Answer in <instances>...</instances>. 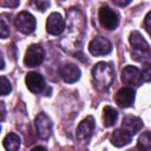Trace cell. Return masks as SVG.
Segmentation results:
<instances>
[{"mask_svg":"<svg viewBox=\"0 0 151 151\" xmlns=\"http://www.w3.org/2000/svg\"><path fill=\"white\" fill-rule=\"evenodd\" d=\"M92 77L98 90L106 91L114 80V71L111 64L100 61L92 68Z\"/></svg>","mask_w":151,"mask_h":151,"instance_id":"6da1fadb","label":"cell"},{"mask_svg":"<svg viewBox=\"0 0 151 151\" xmlns=\"http://www.w3.org/2000/svg\"><path fill=\"white\" fill-rule=\"evenodd\" d=\"M129 41L133 48V58L137 59V57L139 58V61H145L150 59V45L147 44V41L143 38V35L138 32V31H132L129 38Z\"/></svg>","mask_w":151,"mask_h":151,"instance_id":"7a4b0ae2","label":"cell"},{"mask_svg":"<svg viewBox=\"0 0 151 151\" xmlns=\"http://www.w3.org/2000/svg\"><path fill=\"white\" fill-rule=\"evenodd\" d=\"M14 25L15 27L24 34H31L34 29H35V26H37V21H35V18L26 12V11H22L20 12L15 19H14Z\"/></svg>","mask_w":151,"mask_h":151,"instance_id":"3957f363","label":"cell"},{"mask_svg":"<svg viewBox=\"0 0 151 151\" xmlns=\"http://www.w3.org/2000/svg\"><path fill=\"white\" fill-rule=\"evenodd\" d=\"M44 57H45L44 48L38 44H33V45L28 46V48L26 50L25 58H24V64L27 67L39 66L42 63Z\"/></svg>","mask_w":151,"mask_h":151,"instance_id":"277c9868","label":"cell"},{"mask_svg":"<svg viewBox=\"0 0 151 151\" xmlns=\"http://www.w3.org/2000/svg\"><path fill=\"white\" fill-rule=\"evenodd\" d=\"M99 21L105 29H114L119 24L118 14L107 6H103L99 9Z\"/></svg>","mask_w":151,"mask_h":151,"instance_id":"5b68a950","label":"cell"},{"mask_svg":"<svg viewBox=\"0 0 151 151\" xmlns=\"http://www.w3.org/2000/svg\"><path fill=\"white\" fill-rule=\"evenodd\" d=\"M34 123H35L38 137L41 139H48L52 134V122H51L50 117L46 113L40 112L35 117Z\"/></svg>","mask_w":151,"mask_h":151,"instance_id":"8992f818","label":"cell"},{"mask_svg":"<svg viewBox=\"0 0 151 151\" xmlns=\"http://www.w3.org/2000/svg\"><path fill=\"white\" fill-rule=\"evenodd\" d=\"M112 50V45L111 42L104 38V37H96L94 39H92L88 44V51L92 55H105L109 54Z\"/></svg>","mask_w":151,"mask_h":151,"instance_id":"52a82bcc","label":"cell"},{"mask_svg":"<svg viewBox=\"0 0 151 151\" xmlns=\"http://www.w3.org/2000/svg\"><path fill=\"white\" fill-rule=\"evenodd\" d=\"M122 81L129 86H140L143 83L142 72L134 66H125L122 71Z\"/></svg>","mask_w":151,"mask_h":151,"instance_id":"ba28073f","label":"cell"},{"mask_svg":"<svg viewBox=\"0 0 151 151\" xmlns=\"http://www.w3.org/2000/svg\"><path fill=\"white\" fill-rule=\"evenodd\" d=\"M134 96H136V92L132 87H123L116 93L114 101L119 107L126 109V107H130L133 104Z\"/></svg>","mask_w":151,"mask_h":151,"instance_id":"9c48e42d","label":"cell"},{"mask_svg":"<svg viewBox=\"0 0 151 151\" xmlns=\"http://www.w3.org/2000/svg\"><path fill=\"white\" fill-rule=\"evenodd\" d=\"M65 28V21L59 13H51L46 21V31L52 35H58L63 33Z\"/></svg>","mask_w":151,"mask_h":151,"instance_id":"30bf717a","label":"cell"},{"mask_svg":"<svg viewBox=\"0 0 151 151\" xmlns=\"http://www.w3.org/2000/svg\"><path fill=\"white\" fill-rule=\"evenodd\" d=\"M26 86L32 93H40L45 87L44 77L38 72H29L25 78Z\"/></svg>","mask_w":151,"mask_h":151,"instance_id":"8fae6325","label":"cell"},{"mask_svg":"<svg viewBox=\"0 0 151 151\" xmlns=\"http://www.w3.org/2000/svg\"><path fill=\"white\" fill-rule=\"evenodd\" d=\"M94 126L96 125H94L93 117H91V116L86 117L84 120L80 122V124L77 127V131H76L77 138L79 140H86V139H88L92 136L93 131H94Z\"/></svg>","mask_w":151,"mask_h":151,"instance_id":"7c38bea8","label":"cell"},{"mask_svg":"<svg viewBox=\"0 0 151 151\" xmlns=\"http://www.w3.org/2000/svg\"><path fill=\"white\" fill-rule=\"evenodd\" d=\"M60 76L66 83H76L80 78V70L74 64H64L60 70Z\"/></svg>","mask_w":151,"mask_h":151,"instance_id":"4fadbf2b","label":"cell"},{"mask_svg":"<svg viewBox=\"0 0 151 151\" xmlns=\"http://www.w3.org/2000/svg\"><path fill=\"white\" fill-rule=\"evenodd\" d=\"M142 127H143V120L134 116H127L122 122V130H124L131 137L136 134Z\"/></svg>","mask_w":151,"mask_h":151,"instance_id":"5bb4252c","label":"cell"},{"mask_svg":"<svg viewBox=\"0 0 151 151\" xmlns=\"http://www.w3.org/2000/svg\"><path fill=\"white\" fill-rule=\"evenodd\" d=\"M131 138L132 137L129 133H126L124 130L117 129L113 131V133L111 136V143L117 147H122V146H125L126 144H129L131 142Z\"/></svg>","mask_w":151,"mask_h":151,"instance_id":"9a60e30c","label":"cell"},{"mask_svg":"<svg viewBox=\"0 0 151 151\" xmlns=\"http://www.w3.org/2000/svg\"><path fill=\"white\" fill-rule=\"evenodd\" d=\"M4 147L6 151H19L20 147V137L17 133H8L4 139Z\"/></svg>","mask_w":151,"mask_h":151,"instance_id":"2e32d148","label":"cell"},{"mask_svg":"<svg viewBox=\"0 0 151 151\" xmlns=\"http://www.w3.org/2000/svg\"><path fill=\"white\" fill-rule=\"evenodd\" d=\"M118 118V112L111 107V106H105L104 107V111H103V124L104 126L106 127H110L112 125H114L116 120Z\"/></svg>","mask_w":151,"mask_h":151,"instance_id":"e0dca14e","label":"cell"},{"mask_svg":"<svg viewBox=\"0 0 151 151\" xmlns=\"http://www.w3.org/2000/svg\"><path fill=\"white\" fill-rule=\"evenodd\" d=\"M139 151H150L151 149V138H150V132L145 131L138 139L137 147Z\"/></svg>","mask_w":151,"mask_h":151,"instance_id":"ac0fdd59","label":"cell"},{"mask_svg":"<svg viewBox=\"0 0 151 151\" xmlns=\"http://www.w3.org/2000/svg\"><path fill=\"white\" fill-rule=\"evenodd\" d=\"M11 90H12V87H11L9 80H8L6 77L1 76V77H0V96H6V94H8V93L11 92Z\"/></svg>","mask_w":151,"mask_h":151,"instance_id":"d6986e66","label":"cell"},{"mask_svg":"<svg viewBox=\"0 0 151 151\" xmlns=\"http://www.w3.org/2000/svg\"><path fill=\"white\" fill-rule=\"evenodd\" d=\"M8 35H9L8 26L6 25V22L4 20H0V38L5 39V38H8Z\"/></svg>","mask_w":151,"mask_h":151,"instance_id":"ffe728a7","label":"cell"},{"mask_svg":"<svg viewBox=\"0 0 151 151\" xmlns=\"http://www.w3.org/2000/svg\"><path fill=\"white\" fill-rule=\"evenodd\" d=\"M32 5L37 8V9H39L40 12H44L48 6H50V2L48 1H42V0H38V1H33L32 2Z\"/></svg>","mask_w":151,"mask_h":151,"instance_id":"44dd1931","label":"cell"},{"mask_svg":"<svg viewBox=\"0 0 151 151\" xmlns=\"http://www.w3.org/2000/svg\"><path fill=\"white\" fill-rule=\"evenodd\" d=\"M19 1H2V2H0V5H2V6H6V7H17V6H19Z\"/></svg>","mask_w":151,"mask_h":151,"instance_id":"7402d4cb","label":"cell"},{"mask_svg":"<svg viewBox=\"0 0 151 151\" xmlns=\"http://www.w3.org/2000/svg\"><path fill=\"white\" fill-rule=\"evenodd\" d=\"M151 18V12H149L145 17V21H144V26H145V29L147 31V33H150V19Z\"/></svg>","mask_w":151,"mask_h":151,"instance_id":"603a6c76","label":"cell"},{"mask_svg":"<svg viewBox=\"0 0 151 151\" xmlns=\"http://www.w3.org/2000/svg\"><path fill=\"white\" fill-rule=\"evenodd\" d=\"M6 117V107L2 101H0V122H2Z\"/></svg>","mask_w":151,"mask_h":151,"instance_id":"cb8c5ba5","label":"cell"},{"mask_svg":"<svg viewBox=\"0 0 151 151\" xmlns=\"http://www.w3.org/2000/svg\"><path fill=\"white\" fill-rule=\"evenodd\" d=\"M113 2L116 5H119V6H126L130 4V1H118V0H113Z\"/></svg>","mask_w":151,"mask_h":151,"instance_id":"d4e9b609","label":"cell"},{"mask_svg":"<svg viewBox=\"0 0 151 151\" xmlns=\"http://www.w3.org/2000/svg\"><path fill=\"white\" fill-rule=\"evenodd\" d=\"M4 67H5V60H4V55L0 51V70H2Z\"/></svg>","mask_w":151,"mask_h":151,"instance_id":"484cf974","label":"cell"},{"mask_svg":"<svg viewBox=\"0 0 151 151\" xmlns=\"http://www.w3.org/2000/svg\"><path fill=\"white\" fill-rule=\"evenodd\" d=\"M31 151H47V149L44 147V146H35V147H33Z\"/></svg>","mask_w":151,"mask_h":151,"instance_id":"4316f807","label":"cell"},{"mask_svg":"<svg viewBox=\"0 0 151 151\" xmlns=\"http://www.w3.org/2000/svg\"><path fill=\"white\" fill-rule=\"evenodd\" d=\"M0 131H1V127H0Z\"/></svg>","mask_w":151,"mask_h":151,"instance_id":"83f0119b","label":"cell"}]
</instances>
